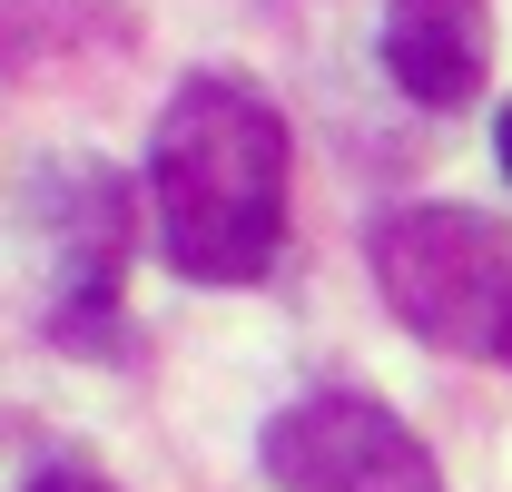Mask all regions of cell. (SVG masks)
Wrapping results in <instances>:
<instances>
[{
  "label": "cell",
  "instance_id": "6da1fadb",
  "mask_svg": "<svg viewBox=\"0 0 512 492\" xmlns=\"http://www.w3.org/2000/svg\"><path fill=\"white\" fill-rule=\"evenodd\" d=\"M158 246L197 286H256L286 237V119L247 79H188L148 138Z\"/></svg>",
  "mask_w": 512,
  "mask_h": 492
},
{
  "label": "cell",
  "instance_id": "7a4b0ae2",
  "mask_svg": "<svg viewBox=\"0 0 512 492\" xmlns=\"http://www.w3.org/2000/svg\"><path fill=\"white\" fill-rule=\"evenodd\" d=\"M384 306L424 345L512 365V227L483 207H404L375 237Z\"/></svg>",
  "mask_w": 512,
  "mask_h": 492
},
{
  "label": "cell",
  "instance_id": "3957f363",
  "mask_svg": "<svg viewBox=\"0 0 512 492\" xmlns=\"http://www.w3.org/2000/svg\"><path fill=\"white\" fill-rule=\"evenodd\" d=\"M266 483L276 492H444L434 483V453L394 424L365 394H306L286 404L266 443H256Z\"/></svg>",
  "mask_w": 512,
  "mask_h": 492
},
{
  "label": "cell",
  "instance_id": "277c9868",
  "mask_svg": "<svg viewBox=\"0 0 512 492\" xmlns=\"http://www.w3.org/2000/svg\"><path fill=\"white\" fill-rule=\"evenodd\" d=\"M384 69L424 109L473 99L493 69V0H384Z\"/></svg>",
  "mask_w": 512,
  "mask_h": 492
},
{
  "label": "cell",
  "instance_id": "5b68a950",
  "mask_svg": "<svg viewBox=\"0 0 512 492\" xmlns=\"http://www.w3.org/2000/svg\"><path fill=\"white\" fill-rule=\"evenodd\" d=\"M30 492H109V483H99L89 463H50V473H40V483H30Z\"/></svg>",
  "mask_w": 512,
  "mask_h": 492
},
{
  "label": "cell",
  "instance_id": "8992f818",
  "mask_svg": "<svg viewBox=\"0 0 512 492\" xmlns=\"http://www.w3.org/2000/svg\"><path fill=\"white\" fill-rule=\"evenodd\" d=\"M493 148H503V178H512V109H503V138H493Z\"/></svg>",
  "mask_w": 512,
  "mask_h": 492
}]
</instances>
